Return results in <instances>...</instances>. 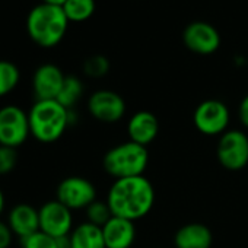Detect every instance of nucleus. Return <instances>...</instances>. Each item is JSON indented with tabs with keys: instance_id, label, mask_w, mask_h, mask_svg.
<instances>
[{
	"instance_id": "nucleus-1",
	"label": "nucleus",
	"mask_w": 248,
	"mask_h": 248,
	"mask_svg": "<svg viewBox=\"0 0 248 248\" xmlns=\"http://www.w3.org/2000/svg\"><path fill=\"white\" fill-rule=\"evenodd\" d=\"M154 203L155 188L145 175L114 180L107 194V204L112 216L133 222L145 217Z\"/></svg>"
},
{
	"instance_id": "nucleus-2",
	"label": "nucleus",
	"mask_w": 248,
	"mask_h": 248,
	"mask_svg": "<svg viewBox=\"0 0 248 248\" xmlns=\"http://www.w3.org/2000/svg\"><path fill=\"white\" fill-rule=\"evenodd\" d=\"M72 111L57 99L37 101L28 112L31 135L41 143L57 142L72 123Z\"/></svg>"
},
{
	"instance_id": "nucleus-3",
	"label": "nucleus",
	"mask_w": 248,
	"mask_h": 248,
	"mask_svg": "<svg viewBox=\"0 0 248 248\" xmlns=\"http://www.w3.org/2000/svg\"><path fill=\"white\" fill-rule=\"evenodd\" d=\"M69 24L62 6L40 3L27 18V31L37 46L51 48L64 38Z\"/></svg>"
},
{
	"instance_id": "nucleus-4",
	"label": "nucleus",
	"mask_w": 248,
	"mask_h": 248,
	"mask_svg": "<svg viewBox=\"0 0 248 248\" xmlns=\"http://www.w3.org/2000/svg\"><path fill=\"white\" fill-rule=\"evenodd\" d=\"M148 164L149 154L146 146L138 145L132 140L111 148L102 159L104 170L114 180L143 175Z\"/></svg>"
},
{
	"instance_id": "nucleus-5",
	"label": "nucleus",
	"mask_w": 248,
	"mask_h": 248,
	"mask_svg": "<svg viewBox=\"0 0 248 248\" xmlns=\"http://www.w3.org/2000/svg\"><path fill=\"white\" fill-rule=\"evenodd\" d=\"M231 120L229 108L219 99H206L197 105L193 114L196 129L206 136H222Z\"/></svg>"
},
{
	"instance_id": "nucleus-6",
	"label": "nucleus",
	"mask_w": 248,
	"mask_h": 248,
	"mask_svg": "<svg viewBox=\"0 0 248 248\" xmlns=\"http://www.w3.org/2000/svg\"><path fill=\"white\" fill-rule=\"evenodd\" d=\"M31 135L28 114L18 105L0 108V145L18 148Z\"/></svg>"
},
{
	"instance_id": "nucleus-7",
	"label": "nucleus",
	"mask_w": 248,
	"mask_h": 248,
	"mask_svg": "<svg viewBox=\"0 0 248 248\" xmlns=\"http://www.w3.org/2000/svg\"><path fill=\"white\" fill-rule=\"evenodd\" d=\"M219 164L229 171H239L248 165V136L242 130H226L216 148Z\"/></svg>"
},
{
	"instance_id": "nucleus-8",
	"label": "nucleus",
	"mask_w": 248,
	"mask_h": 248,
	"mask_svg": "<svg viewBox=\"0 0 248 248\" xmlns=\"http://www.w3.org/2000/svg\"><path fill=\"white\" fill-rule=\"evenodd\" d=\"M57 200L70 210L86 209L96 200L95 186L83 177H67L59 186L56 191Z\"/></svg>"
},
{
	"instance_id": "nucleus-9",
	"label": "nucleus",
	"mask_w": 248,
	"mask_h": 248,
	"mask_svg": "<svg viewBox=\"0 0 248 248\" xmlns=\"http://www.w3.org/2000/svg\"><path fill=\"white\" fill-rule=\"evenodd\" d=\"M183 43L191 53L209 56L220 47V34L212 24L194 21L184 28Z\"/></svg>"
},
{
	"instance_id": "nucleus-10",
	"label": "nucleus",
	"mask_w": 248,
	"mask_h": 248,
	"mask_svg": "<svg viewBox=\"0 0 248 248\" xmlns=\"http://www.w3.org/2000/svg\"><path fill=\"white\" fill-rule=\"evenodd\" d=\"M40 213V231L51 238H62L70 235L73 231L72 210L60 203L57 199L47 202L38 209Z\"/></svg>"
},
{
	"instance_id": "nucleus-11",
	"label": "nucleus",
	"mask_w": 248,
	"mask_h": 248,
	"mask_svg": "<svg viewBox=\"0 0 248 248\" xmlns=\"http://www.w3.org/2000/svg\"><path fill=\"white\" fill-rule=\"evenodd\" d=\"M88 109L95 120L112 124L120 121L126 114V102L117 92L101 89L89 96Z\"/></svg>"
},
{
	"instance_id": "nucleus-12",
	"label": "nucleus",
	"mask_w": 248,
	"mask_h": 248,
	"mask_svg": "<svg viewBox=\"0 0 248 248\" xmlns=\"http://www.w3.org/2000/svg\"><path fill=\"white\" fill-rule=\"evenodd\" d=\"M64 73L62 69L56 64L47 63L40 66L32 79V88L34 93L37 96V101H46V99H57L62 86L64 83Z\"/></svg>"
},
{
	"instance_id": "nucleus-13",
	"label": "nucleus",
	"mask_w": 248,
	"mask_h": 248,
	"mask_svg": "<svg viewBox=\"0 0 248 248\" xmlns=\"http://www.w3.org/2000/svg\"><path fill=\"white\" fill-rule=\"evenodd\" d=\"M107 248H130L136 239V226L133 220L112 216L102 228Z\"/></svg>"
},
{
	"instance_id": "nucleus-14",
	"label": "nucleus",
	"mask_w": 248,
	"mask_h": 248,
	"mask_svg": "<svg viewBox=\"0 0 248 248\" xmlns=\"http://www.w3.org/2000/svg\"><path fill=\"white\" fill-rule=\"evenodd\" d=\"M127 133L132 142L148 146L159 133V121L151 111H138L127 123Z\"/></svg>"
},
{
	"instance_id": "nucleus-15",
	"label": "nucleus",
	"mask_w": 248,
	"mask_h": 248,
	"mask_svg": "<svg viewBox=\"0 0 248 248\" xmlns=\"http://www.w3.org/2000/svg\"><path fill=\"white\" fill-rule=\"evenodd\" d=\"M8 223L14 235L25 239L40 231V213L31 204L21 203L11 209Z\"/></svg>"
},
{
	"instance_id": "nucleus-16",
	"label": "nucleus",
	"mask_w": 248,
	"mask_h": 248,
	"mask_svg": "<svg viewBox=\"0 0 248 248\" xmlns=\"http://www.w3.org/2000/svg\"><path fill=\"white\" fill-rule=\"evenodd\" d=\"M212 242V231L206 225L197 222L181 226L174 236L177 248H210Z\"/></svg>"
},
{
	"instance_id": "nucleus-17",
	"label": "nucleus",
	"mask_w": 248,
	"mask_h": 248,
	"mask_svg": "<svg viewBox=\"0 0 248 248\" xmlns=\"http://www.w3.org/2000/svg\"><path fill=\"white\" fill-rule=\"evenodd\" d=\"M72 248H107L102 229L91 222H83L70 232Z\"/></svg>"
},
{
	"instance_id": "nucleus-18",
	"label": "nucleus",
	"mask_w": 248,
	"mask_h": 248,
	"mask_svg": "<svg viewBox=\"0 0 248 248\" xmlns=\"http://www.w3.org/2000/svg\"><path fill=\"white\" fill-rule=\"evenodd\" d=\"M69 22L80 24L92 18L96 9L95 0H67L62 6Z\"/></svg>"
},
{
	"instance_id": "nucleus-19",
	"label": "nucleus",
	"mask_w": 248,
	"mask_h": 248,
	"mask_svg": "<svg viewBox=\"0 0 248 248\" xmlns=\"http://www.w3.org/2000/svg\"><path fill=\"white\" fill-rule=\"evenodd\" d=\"M83 93V83L79 78L76 76H66L64 83L62 86V91L57 96V101L66 107L67 109H70L82 96Z\"/></svg>"
},
{
	"instance_id": "nucleus-20",
	"label": "nucleus",
	"mask_w": 248,
	"mask_h": 248,
	"mask_svg": "<svg viewBox=\"0 0 248 248\" xmlns=\"http://www.w3.org/2000/svg\"><path fill=\"white\" fill-rule=\"evenodd\" d=\"M21 72L18 66L8 60H0V98L11 93L19 83Z\"/></svg>"
},
{
	"instance_id": "nucleus-21",
	"label": "nucleus",
	"mask_w": 248,
	"mask_h": 248,
	"mask_svg": "<svg viewBox=\"0 0 248 248\" xmlns=\"http://www.w3.org/2000/svg\"><path fill=\"white\" fill-rule=\"evenodd\" d=\"M86 217H88V222L102 228L112 217V213H111L107 202L95 200L92 204H89L86 207Z\"/></svg>"
},
{
	"instance_id": "nucleus-22",
	"label": "nucleus",
	"mask_w": 248,
	"mask_h": 248,
	"mask_svg": "<svg viewBox=\"0 0 248 248\" xmlns=\"http://www.w3.org/2000/svg\"><path fill=\"white\" fill-rule=\"evenodd\" d=\"M108 70H109V62L102 54L91 56L83 63V72L89 78H95V79L102 78L108 73Z\"/></svg>"
},
{
	"instance_id": "nucleus-23",
	"label": "nucleus",
	"mask_w": 248,
	"mask_h": 248,
	"mask_svg": "<svg viewBox=\"0 0 248 248\" xmlns=\"http://www.w3.org/2000/svg\"><path fill=\"white\" fill-rule=\"evenodd\" d=\"M22 248H57L56 238L38 231L34 235L22 239Z\"/></svg>"
},
{
	"instance_id": "nucleus-24",
	"label": "nucleus",
	"mask_w": 248,
	"mask_h": 248,
	"mask_svg": "<svg viewBox=\"0 0 248 248\" xmlns=\"http://www.w3.org/2000/svg\"><path fill=\"white\" fill-rule=\"evenodd\" d=\"M18 164V152L15 148L0 145V175L9 174Z\"/></svg>"
},
{
	"instance_id": "nucleus-25",
	"label": "nucleus",
	"mask_w": 248,
	"mask_h": 248,
	"mask_svg": "<svg viewBox=\"0 0 248 248\" xmlns=\"http://www.w3.org/2000/svg\"><path fill=\"white\" fill-rule=\"evenodd\" d=\"M14 232L9 226V223L0 220V248H9L12 244Z\"/></svg>"
},
{
	"instance_id": "nucleus-26",
	"label": "nucleus",
	"mask_w": 248,
	"mask_h": 248,
	"mask_svg": "<svg viewBox=\"0 0 248 248\" xmlns=\"http://www.w3.org/2000/svg\"><path fill=\"white\" fill-rule=\"evenodd\" d=\"M238 117L239 121L242 123V126L248 129V95H245L238 107Z\"/></svg>"
},
{
	"instance_id": "nucleus-27",
	"label": "nucleus",
	"mask_w": 248,
	"mask_h": 248,
	"mask_svg": "<svg viewBox=\"0 0 248 248\" xmlns=\"http://www.w3.org/2000/svg\"><path fill=\"white\" fill-rule=\"evenodd\" d=\"M57 242V248H72V241H70V235L62 236V238H56Z\"/></svg>"
},
{
	"instance_id": "nucleus-28",
	"label": "nucleus",
	"mask_w": 248,
	"mask_h": 248,
	"mask_svg": "<svg viewBox=\"0 0 248 248\" xmlns=\"http://www.w3.org/2000/svg\"><path fill=\"white\" fill-rule=\"evenodd\" d=\"M67 0H43V3H47V5H54V6H63Z\"/></svg>"
},
{
	"instance_id": "nucleus-29",
	"label": "nucleus",
	"mask_w": 248,
	"mask_h": 248,
	"mask_svg": "<svg viewBox=\"0 0 248 248\" xmlns=\"http://www.w3.org/2000/svg\"><path fill=\"white\" fill-rule=\"evenodd\" d=\"M3 209H5V194L2 190H0V215H2Z\"/></svg>"
}]
</instances>
